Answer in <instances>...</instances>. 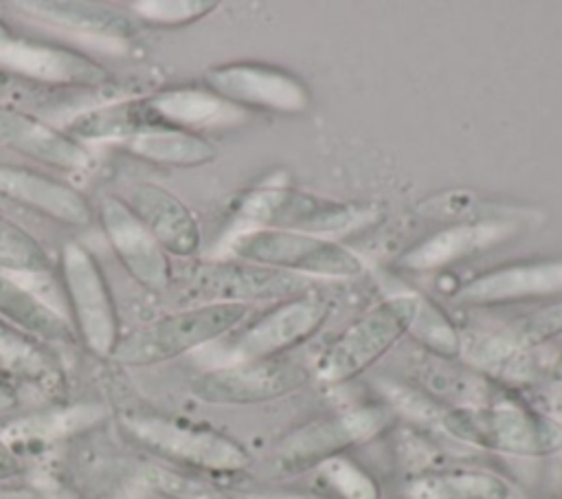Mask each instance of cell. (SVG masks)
Masks as SVG:
<instances>
[{
	"mask_svg": "<svg viewBox=\"0 0 562 499\" xmlns=\"http://www.w3.org/2000/svg\"><path fill=\"white\" fill-rule=\"evenodd\" d=\"M439 424L454 440L505 455L547 457L562 451V422L514 398L448 407Z\"/></svg>",
	"mask_w": 562,
	"mask_h": 499,
	"instance_id": "obj_1",
	"label": "cell"
},
{
	"mask_svg": "<svg viewBox=\"0 0 562 499\" xmlns=\"http://www.w3.org/2000/svg\"><path fill=\"white\" fill-rule=\"evenodd\" d=\"M246 314V303H202L180 308L123 334L112 361L127 367H149L173 361L233 332Z\"/></svg>",
	"mask_w": 562,
	"mask_h": 499,
	"instance_id": "obj_2",
	"label": "cell"
},
{
	"mask_svg": "<svg viewBox=\"0 0 562 499\" xmlns=\"http://www.w3.org/2000/svg\"><path fill=\"white\" fill-rule=\"evenodd\" d=\"M123 431L143 448L182 468L233 475L250 466V453L235 437L162 413H127L121 420Z\"/></svg>",
	"mask_w": 562,
	"mask_h": 499,
	"instance_id": "obj_3",
	"label": "cell"
},
{
	"mask_svg": "<svg viewBox=\"0 0 562 499\" xmlns=\"http://www.w3.org/2000/svg\"><path fill=\"white\" fill-rule=\"evenodd\" d=\"M419 295H395L351 321L316 358L312 376L325 385H342L391 352L408 332Z\"/></svg>",
	"mask_w": 562,
	"mask_h": 499,
	"instance_id": "obj_4",
	"label": "cell"
},
{
	"mask_svg": "<svg viewBox=\"0 0 562 499\" xmlns=\"http://www.w3.org/2000/svg\"><path fill=\"white\" fill-rule=\"evenodd\" d=\"M393 415L382 404H356L314 418L290 431L270 453V470L281 477L316 470L384 433Z\"/></svg>",
	"mask_w": 562,
	"mask_h": 499,
	"instance_id": "obj_5",
	"label": "cell"
},
{
	"mask_svg": "<svg viewBox=\"0 0 562 499\" xmlns=\"http://www.w3.org/2000/svg\"><path fill=\"white\" fill-rule=\"evenodd\" d=\"M59 279L77 341L97 358H112L121 341V319L108 277L94 253L81 242L59 251Z\"/></svg>",
	"mask_w": 562,
	"mask_h": 499,
	"instance_id": "obj_6",
	"label": "cell"
},
{
	"mask_svg": "<svg viewBox=\"0 0 562 499\" xmlns=\"http://www.w3.org/2000/svg\"><path fill=\"white\" fill-rule=\"evenodd\" d=\"M228 251L235 259L303 277H358L364 273L362 259L347 246L294 231L255 226L231 240Z\"/></svg>",
	"mask_w": 562,
	"mask_h": 499,
	"instance_id": "obj_7",
	"label": "cell"
},
{
	"mask_svg": "<svg viewBox=\"0 0 562 499\" xmlns=\"http://www.w3.org/2000/svg\"><path fill=\"white\" fill-rule=\"evenodd\" d=\"M314 288L312 277L283 273L244 259L198 262L184 270L182 297L191 306L294 299Z\"/></svg>",
	"mask_w": 562,
	"mask_h": 499,
	"instance_id": "obj_8",
	"label": "cell"
},
{
	"mask_svg": "<svg viewBox=\"0 0 562 499\" xmlns=\"http://www.w3.org/2000/svg\"><path fill=\"white\" fill-rule=\"evenodd\" d=\"M312 369L288 356L231 361L202 372L191 382V393L206 404L241 407L279 400L303 389Z\"/></svg>",
	"mask_w": 562,
	"mask_h": 499,
	"instance_id": "obj_9",
	"label": "cell"
},
{
	"mask_svg": "<svg viewBox=\"0 0 562 499\" xmlns=\"http://www.w3.org/2000/svg\"><path fill=\"white\" fill-rule=\"evenodd\" d=\"M237 215L261 229L325 235L356 226L362 211L349 202L292 187H261L237 202Z\"/></svg>",
	"mask_w": 562,
	"mask_h": 499,
	"instance_id": "obj_10",
	"label": "cell"
},
{
	"mask_svg": "<svg viewBox=\"0 0 562 499\" xmlns=\"http://www.w3.org/2000/svg\"><path fill=\"white\" fill-rule=\"evenodd\" d=\"M94 218L116 259L138 286L162 292L173 284L171 257L123 198L114 193L101 196L94 204Z\"/></svg>",
	"mask_w": 562,
	"mask_h": 499,
	"instance_id": "obj_11",
	"label": "cell"
},
{
	"mask_svg": "<svg viewBox=\"0 0 562 499\" xmlns=\"http://www.w3.org/2000/svg\"><path fill=\"white\" fill-rule=\"evenodd\" d=\"M329 312L331 306L314 295L285 299L237 334L231 347L233 361L285 356L318 334Z\"/></svg>",
	"mask_w": 562,
	"mask_h": 499,
	"instance_id": "obj_12",
	"label": "cell"
},
{
	"mask_svg": "<svg viewBox=\"0 0 562 499\" xmlns=\"http://www.w3.org/2000/svg\"><path fill=\"white\" fill-rule=\"evenodd\" d=\"M206 88L237 108H259L281 114H299L310 106L307 88L292 75L252 62L215 66L204 77Z\"/></svg>",
	"mask_w": 562,
	"mask_h": 499,
	"instance_id": "obj_13",
	"label": "cell"
},
{
	"mask_svg": "<svg viewBox=\"0 0 562 499\" xmlns=\"http://www.w3.org/2000/svg\"><path fill=\"white\" fill-rule=\"evenodd\" d=\"M0 68L50 86H103L110 79L99 62L75 48L15 37L0 42Z\"/></svg>",
	"mask_w": 562,
	"mask_h": 499,
	"instance_id": "obj_14",
	"label": "cell"
},
{
	"mask_svg": "<svg viewBox=\"0 0 562 499\" xmlns=\"http://www.w3.org/2000/svg\"><path fill=\"white\" fill-rule=\"evenodd\" d=\"M0 147L53 169L86 171L92 167L90 149L66 130L4 103H0Z\"/></svg>",
	"mask_w": 562,
	"mask_h": 499,
	"instance_id": "obj_15",
	"label": "cell"
},
{
	"mask_svg": "<svg viewBox=\"0 0 562 499\" xmlns=\"http://www.w3.org/2000/svg\"><path fill=\"white\" fill-rule=\"evenodd\" d=\"M0 198L68 226L94 220L92 202L77 187L29 167L0 165Z\"/></svg>",
	"mask_w": 562,
	"mask_h": 499,
	"instance_id": "obj_16",
	"label": "cell"
},
{
	"mask_svg": "<svg viewBox=\"0 0 562 499\" xmlns=\"http://www.w3.org/2000/svg\"><path fill=\"white\" fill-rule=\"evenodd\" d=\"M562 295V259L514 264L487 270L461 286L454 295L463 306H505Z\"/></svg>",
	"mask_w": 562,
	"mask_h": 499,
	"instance_id": "obj_17",
	"label": "cell"
},
{
	"mask_svg": "<svg viewBox=\"0 0 562 499\" xmlns=\"http://www.w3.org/2000/svg\"><path fill=\"white\" fill-rule=\"evenodd\" d=\"M125 202L169 257H191L198 253L202 242L200 224L173 191L156 182H136Z\"/></svg>",
	"mask_w": 562,
	"mask_h": 499,
	"instance_id": "obj_18",
	"label": "cell"
},
{
	"mask_svg": "<svg viewBox=\"0 0 562 499\" xmlns=\"http://www.w3.org/2000/svg\"><path fill=\"white\" fill-rule=\"evenodd\" d=\"M516 231V224L503 220L459 222L422 240L400 257L397 266L408 273L439 270L507 242Z\"/></svg>",
	"mask_w": 562,
	"mask_h": 499,
	"instance_id": "obj_19",
	"label": "cell"
},
{
	"mask_svg": "<svg viewBox=\"0 0 562 499\" xmlns=\"http://www.w3.org/2000/svg\"><path fill=\"white\" fill-rule=\"evenodd\" d=\"M26 15L90 37L127 40L136 33V22L130 13L101 2L83 0H22L15 2Z\"/></svg>",
	"mask_w": 562,
	"mask_h": 499,
	"instance_id": "obj_20",
	"label": "cell"
},
{
	"mask_svg": "<svg viewBox=\"0 0 562 499\" xmlns=\"http://www.w3.org/2000/svg\"><path fill=\"white\" fill-rule=\"evenodd\" d=\"M0 319L44 345L77 341L70 321L26 288L11 273L0 270Z\"/></svg>",
	"mask_w": 562,
	"mask_h": 499,
	"instance_id": "obj_21",
	"label": "cell"
},
{
	"mask_svg": "<svg viewBox=\"0 0 562 499\" xmlns=\"http://www.w3.org/2000/svg\"><path fill=\"white\" fill-rule=\"evenodd\" d=\"M154 117L160 123L182 127L189 132L206 127H224L244 119V110L228 103L211 90L169 88L147 97ZM200 134V132H198Z\"/></svg>",
	"mask_w": 562,
	"mask_h": 499,
	"instance_id": "obj_22",
	"label": "cell"
},
{
	"mask_svg": "<svg viewBox=\"0 0 562 499\" xmlns=\"http://www.w3.org/2000/svg\"><path fill=\"white\" fill-rule=\"evenodd\" d=\"M123 145L130 156L160 167H200L217 156L202 134L167 123H151Z\"/></svg>",
	"mask_w": 562,
	"mask_h": 499,
	"instance_id": "obj_23",
	"label": "cell"
},
{
	"mask_svg": "<svg viewBox=\"0 0 562 499\" xmlns=\"http://www.w3.org/2000/svg\"><path fill=\"white\" fill-rule=\"evenodd\" d=\"M151 123H160V121L154 117L147 103V97H136V99H119V101L88 108L75 114L64 125V130L79 143H86V141L125 143Z\"/></svg>",
	"mask_w": 562,
	"mask_h": 499,
	"instance_id": "obj_24",
	"label": "cell"
},
{
	"mask_svg": "<svg viewBox=\"0 0 562 499\" xmlns=\"http://www.w3.org/2000/svg\"><path fill=\"white\" fill-rule=\"evenodd\" d=\"M406 499H509V484L490 470L450 468L422 473L406 481Z\"/></svg>",
	"mask_w": 562,
	"mask_h": 499,
	"instance_id": "obj_25",
	"label": "cell"
},
{
	"mask_svg": "<svg viewBox=\"0 0 562 499\" xmlns=\"http://www.w3.org/2000/svg\"><path fill=\"white\" fill-rule=\"evenodd\" d=\"M0 372L15 380L53 385L57 380L55 358L48 347L0 319Z\"/></svg>",
	"mask_w": 562,
	"mask_h": 499,
	"instance_id": "obj_26",
	"label": "cell"
},
{
	"mask_svg": "<svg viewBox=\"0 0 562 499\" xmlns=\"http://www.w3.org/2000/svg\"><path fill=\"white\" fill-rule=\"evenodd\" d=\"M103 415L97 407H70L55 409L40 415H29L24 420H15L4 433H0L11 446L15 442H33V440H55L75 431H81L94 424ZM15 448V446H13Z\"/></svg>",
	"mask_w": 562,
	"mask_h": 499,
	"instance_id": "obj_27",
	"label": "cell"
},
{
	"mask_svg": "<svg viewBox=\"0 0 562 499\" xmlns=\"http://www.w3.org/2000/svg\"><path fill=\"white\" fill-rule=\"evenodd\" d=\"M53 259L48 251L22 226L0 215V270L2 273H48Z\"/></svg>",
	"mask_w": 562,
	"mask_h": 499,
	"instance_id": "obj_28",
	"label": "cell"
},
{
	"mask_svg": "<svg viewBox=\"0 0 562 499\" xmlns=\"http://www.w3.org/2000/svg\"><path fill=\"white\" fill-rule=\"evenodd\" d=\"M422 347L441 356V358H457L463 354V339L459 330L450 323V319L435 308L432 303L419 297L417 312L408 332Z\"/></svg>",
	"mask_w": 562,
	"mask_h": 499,
	"instance_id": "obj_29",
	"label": "cell"
},
{
	"mask_svg": "<svg viewBox=\"0 0 562 499\" xmlns=\"http://www.w3.org/2000/svg\"><path fill=\"white\" fill-rule=\"evenodd\" d=\"M327 490L338 499H382L378 479L347 455H338L316 468Z\"/></svg>",
	"mask_w": 562,
	"mask_h": 499,
	"instance_id": "obj_30",
	"label": "cell"
},
{
	"mask_svg": "<svg viewBox=\"0 0 562 499\" xmlns=\"http://www.w3.org/2000/svg\"><path fill=\"white\" fill-rule=\"evenodd\" d=\"M562 334V301L544 306L518 321H514L505 332L503 341L514 350L522 352L529 347H538L551 339Z\"/></svg>",
	"mask_w": 562,
	"mask_h": 499,
	"instance_id": "obj_31",
	"label": "cell"
},
{
	"mask_svg": "<svg viewBox=\"0 0 562 499\" xmlns=\"http://www.w3.org/2000/svg\"><path fill=\"white\" fill-rule=\"evenodd\" d=\"M217 7L215 0H138L130 9L147 24L182 26L209 15Z\"/></svg>",
	"mask_w": 562,
	"mask_h": 499,
	"instance_id": "obj_32",
	"label": "cell"
},
{
	"mask_svg": "<svg viewBox=\"0 0 562 499\" xmlns=\"http://www.w3.org/2000/svg\"><path fill=\"white\" fill-rule=\"evenodd\" d=\"M171 499H327L325 495L303 490H224L202 479L182 475L173 488Z\"/></svg>",
	"mask_w": 562,
	"mask_h": 499,
	"instance_id": "obj_33",
	"label": "cell"
},
{
	"mask_svg": "<svg viewBox=\"0 0 562 499\" xmlns=\"http://www.w3.org/2000/svg\"><path fill=\"white\" fill-rule=\"evenodd\" d=\"M42 499H83V495L68 481H64L61 477L53 475V473H42L35 481H31Z\"/></svg>",
	"mask_w": 562,
	"mask_h": 499,
	"instance_id": "obj_34",
	"label": "cell"
},
{
	"mask_svg": "<svg viewBox=\"0 0 562 499\" xmlns=\"http://www.w3.org/2000/svg\"><path fill=\"white\" fill-rule=\"evenodd\" d=\"M20 475H24V464L18 451L0 435V484L13 481Z\"/></svg>",
	"mask_w": 562,
	"mask_h": 499,
	"instance_id": "obj_35",
	"label": "cell"
},
{
	"mask_svg": "<svg viewBox=\"0 0 562 499\" xmlns=\"http://www.w3.org/2000/svg\"><path fill=\"white\" fill-rule=\"evenodd\" d=\"M18 404H20V389L15 378L0 372V415L15 411Z\"/></svg>",
	"mask_w": 562,
	"mask_h": 499,
	"instance_id": "obj_36",
	"label": "cell"
},
{
	"mask_svg": "<svg viewBox=\"0 0 562 499\" xmlns=\"http://www.w3.org/2000/svg\"><path fill=\"white\" fill-rule=\"evenodd\" d=\"M0 499H42L40 490L33 484H0Z\"/></svg>",
	"mask_w": 562,
	"mask_h": 499,
	"instance_id": "obj_37",
	"label": "cell"
},
{
	"mask_svg": "<svg viewBox=\"0 0 562 499\" xmlns=\"http://www.w3.org/2000/svg\"><path fill=\"white\" fill-rule=\"evenodd\" d=\"M551 378L555 380V382H562V350L558 352V356H555V361L551 363Z\"/></svg>",
	"mask_w": 562,
	"mask_h": 499,
	"instance_id": "obj_38",
	"label": "cell"
},
{
	"mask_svg": "<svg viewBox=\"0 0 562 499\" xmlns=\"http://www.w3.org/2000/svg\"><path fill=\"white\" fill-rule=\"evenodd\" d=\"M7 37H11V33H9V31H7V26L0 22V42H2V40H7Z\"/></svg>",
	"mask_w": 562,
	"mask_h": 499,
	"instance_id": "obj_39",
	"label": "cell"
}]
</instances>
